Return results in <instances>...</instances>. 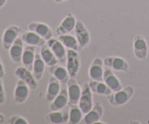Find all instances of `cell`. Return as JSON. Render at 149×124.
I'll return each instance as SVG.
<instances>
[{
	"mask_svg": "<svg viewBox=\"0 0 149 124\" xmlns=\"http://www.w3.org/2000/svg\"><path fill=\"white\" fill-rule=\"evenodd\" d=\"M91 91H92L91 90V87L88 85V83L84 86V88L82 89L81 96H80V99H79V102L77 104H78V107H80V109L82 110L84 115L87 114L93 107Z\"/></svg>",
	"mask_w": 149,
	"mask_h": 124,
	"instance_id": "8",
	"label": "cell"
},
{
	"mask_svg": "<svg viewBox=\"0 0 149 124\" xmlns=\"http://www.w3.org/2000/svg\"><path fill=\"white\" fill-rule=\"evenodd\" d=\"M53 1H54L55 3H63V2H65V1H67V0H53Z\"/></svg>",
	"mask_w": 149,
	"mask_h": 124,
	"instance_id": "34",
	"label": "cell"
},
{
	"mask_svg": "<svg viewBox=\"0 0 149 124\" xmlns=\"http://www.w3.org/2000/svg\"><path fill=\"white\" fill-rule=\"evenodd\" d=\"M104 82L109 87L112 91H118L122 89V84L113 72L109 69L104 70Z\"/></svg>",
	"mask_w": 149,
	"mask_h": 124,
	"instance_id": "22",
	"label": "cell"
},
{
	"mask_svg": "<svg viewBox=\"0 0 149 124\" xmlns=\"http://www.w3.org/2000/svg\"><path fill=\"white\" fill-rule=\"evenodd\" d=\"M5 77V67L3 65L2 60L0 58V79H3Z\"/></svg>",
	"mask_w": 149,
	"mask_h": 124,
	"instance_id": "31",
	"label": "cell"
},
{
	"mask_svg": "<svg viewBox=\"0 0 149 124\" xmlns=\"http://www.w3.org/2000/svg\"><path fill=\"white\" fill-rule=\"evenodd\" d=\"M77 19L72 13L68 14L63 18V20L60 24V25L56 28V34L58 36L70 34L73 30H74V27L77 24Z\"/></svg>",
	"mask_w": 149,
	"mask_h": 124,
	"instance_id": "11",
	"label": "cell"
},
{
	"mask_svg": "<svg viewBox=\"0 0 149 124\" xmlns=\"http://www.w3.org/2000/svg\"><path fill=\"white\" fill-rule=\"evenodd\" d=\"M6 102V93H5V88L2 79H0V104H3Z\"/></svg>",
	"mask_w": 149,
	"mask_h": 124,
	"instance_id": "30",
	"label": "cell"
},
{
	"mask_svg": "<svg viewBox=\"0 0 149 124\" xmlns=\"http://www.w3.org/2000/svg\"><path fill=\"white\" fill-rule=\"evenodd\" d=\"M7 1H8V0H0V8H3L5 5H6Z\"/></svg>",
	"mask_w": 149,
	"mask_h": 124,
	"instance_id": "33",
	"label": "cell"
},
{
	"mask_svg": "<svg viewBox=\"0 0 149 124\" xmlns=\"http://www.w3.org/2000/svg\"><path fill=\"white\" fill-rule=\"evenodd\" d=\"M104 61L100 58H95L88 69V75L92 80L104 81V70L102 68Z\"/></svg>",
	"mask_w": 149,
	"mask_h": 124,
	"instance_id": "14",
	"label": "cell"
},
{
	"mask_svg": "<svg viewBox=\"0 0 149 124\" xmlns=\"http://www.w3.org/2000/svg\"><path fill=\"white\" fill-rule=\"evenodd\" d=\"M30 87L24 81L19 79L16 82L15 89H14V101L17 104H23L29 98Z\"/></svg>",
	"mask_w": 149,
	"mask_h": 124,
	"instance_id": "5",
	"label": "cell"
},
{
	"mask_svg": "<svg viewBox=\"0 0 149 124\" xmlns=\"http://www.w3.org/2000/svg\"><path fill=\"white\" fill-rule=\"evenodd\" d=\"M8 123L9 124H28V121L22 116H19V115H14L11 116L8 119Z\"/></svg>",
	"mask_w": 149,
	"mask_h": 124,
	"instance_id": "29",
	"label": "cell"
},
{
	"mask_svg": "<svg viewBox=\"0 0 149 124\" xmlns=\"http://www.w3.org/2000/svg\"><path fill=\"white\" fill-rule=\"evenodd\" d=\"M45 66H46V63L44 62V60L42 59L40 53L36 54V58H35L34 65H33L32 72L37 81L41 80L42 77H43L44 72H45Z\"/></svg>",
	"mask_w": 149,
	"mask_h": 124,
	"instance_id": "25",
	"label": "cell"
},
{
	"mask_svg": "<svg viewBox=\"0 0 149 124\" xmlns=\"http://www.w3.org/2000/svg\"><path fill=\"white\" fill-rule=\"evenodd\" d=\"M22 39L27 45L34 46V47H42L46 44V40L43 38H41L39 35L30 30L22 34Z\"/></svg>",
	"mask_w": 149,
	"mask_h": 124,
	"instance_id": "21",
	"label": "cell"
},
{
	"mask_svg": "<svg viewBox=\"0 0 149 124\" xmlns=\"http://www.w3.org/2000/svg\"><path fill=\"white\" fill-rule=\"evenodd\" d=\"M36 58V47L34 46L27 45L26 47H24L22 56V63L24 67H26L27 69H29L30 71L33 70V65H34Z\"/></svg>",
	"mask_w": 149,
	"mask_h": 124,
	"instance_id": "19",
	"label": "cell"
},
{
	"mask_svg": "<svg viewBox=\"0 0 149 124\" xmlns=\"http://www.w3.org/2000/svg\"><path fill=\"white\" fill-rule=\"evenodd\" d=\"M80 68V58L77 50L67 49L66 56V69L69 73L70 77H76Z\"/></svg>",
	"mask_w": 149,
	"mask_h": 124,
	"instance_id": "2",
	"label": "cell"
},
{
	"mask_svg": "<svg viewBox=\"0 0 149 124\" xmlns=\"http://www.w3.org/2000/svg\"><path fill=\"white\" fill-rule=\"evenodd\" d=\"M15 76L19 79H22L30 87L31 90H36L37 88V80L35 77L33 72L27 69L24 66L18 67L15 71Z\"/></svg>",
	"mask_w": 149,
	"mask_h": 124,
	"instance_id": "9",
	"label": "cell"
},
{
	"mask_svg": "<svg viewBox=\"0 0 149 124\" xmlns=\"http://www.w3.org/2000/svg\"><path fill=\"white\" fill-rule=\"evenodd\" d=\"M39 53L41 55L42 59L44 60L45 63L49 67L56 65L59 63L58 59L56 58L54 53L52 52V50L50 49V48L47 44H45L44 46H42V47L40 48V52Z\"/></svg>",
	"mask_w": 149,
	"mask_h": 124,
	"instance_id": "24",
	"label": "cell"
},
{
	"mask_svg": "<svg viewBox=\"0 0 149 124\" xmlns=\"http://www.w3.org/2000/svg\"><path fill=\"white\" fill-rule=\"evenodd\" d=\"M69 104L67 89L63 88L59 93V94L54 98L52 102H50L49 110L50 111H57V110L63 109Z\"/></svg>",
	"mask_w": 149,
	"mask_h": 124,
	"instance_id": "15",
	"label": "cell"
},
{
	"mask_svg": "<svg viewBox=\"0 0 149 124\" xmlns=\"http://www.w3.org/2000/svg\"><path fill=\"white\" fill-rule=\"evenodd\" d=\"M23 49H24V46H23V40L21 38H17L15 40L10 49H8L9 52V57H10L11 61L14 63H22V52Z\"/></svg>",
	"mask_w": 149,
	"mask_h": 124,
	"instance_id": "17",
	"label": "cell"
},
{
	"mask_svg": "<svg viewBox=\"0 0 149 124\" xmlns=\"http://www.w3.org/2000/svg\"><path fill=\"white\" fill-rule=\"evenodd\" d=\"M22 33V29L18 25H10L5 29L2 36V46L5 50H8Z\"/></svg>",
	"mask_w": 149,
	"mask_h": 124,
	"instance_id": "3",
	"label": "cell"
},
{
	"mask_svg": "<svg viewBox=\"0 0 149 124\" xmlns=\"http://www.w3.org/2000/svg\"><path fill=\"white\" fill-rule=\"evenodd\" d=\"M74 31L80 49H82L83 48H86L91 42V36L85 24L81 21H77Z\"/></svg>",
	"mask_w": 149,
	"mask_h": 124,
	"instance_id": "4",
	"label": "cell"
},
{
	"mask_svg": "<svg viewBox=\"0 0 149 124\" xmlns=\"http://www.w3.org/2000/svg\"><path fill=\"white\" fill-rule=\"evenodd\" d=\"M28 29L39 35L46 41L52 38V30L50 29V27L48 24H43V22H31L28 24Z\"/></svg>",
	"mask_w": 149,
	"mask_h": 124,
	"instance_id": "13",
	"label": "cell"
},
{
	"mask_svg": "<svg viewBox=\"0 0 149 124\" xmlns=\"http://www.w3.org/2000/svg\"><path fill=\"white\" fill-rule=\"evenodd\" d=\"M134 90L132 86H128L124 89H121L118 91H113L107 95V100L110 104L115 107H120L127 104L130 99L133 95Z\"/></svg>",
	"mask_w": 149,
	"mask_h": 124,
	"instance_id": "1",
	"label": "cell"
},
{
	"mask_svg": "<svg viewBox=\"0 0 149 124\" xmlns=\"http://www.w3.org/2000/svg\"><path fill=\"white\" fill-rule=\"evenodd\" d=\"M61 90H62V88H61V82L55 77L51 76L49 79L48 89H47V93H46L47 101L48 102H52L54 98L59 94Z\"/></svg>",
	"mask_w": 149,
	"mask_h": 124,
	"instance_id": "20",
	"label": "cell"
},
{
	"mask_svg": "<svg viewBox=\"0 0 149 124\" xmlns=\"http://www.w3.org/2000/svg\"><path fill=\"white\" fill-rule=\"evenodd\" d=\"M58 39L63 44V46L67 49H74V50H77V52L81 50L80 48H79V44L77 42L76 36H72L70 34L61 35L59 36Z\"/></svg>",
	"mask_w": 149,
	"mask_h": 124,
	"instance_id": "26",
	"label": "cell"
},
{
	"mask_svg": "<svg viewBox=\"0 0 149 124\" xmlns=\"http://www.w3.org/2000/svg\"><path fill=\"white\" fill-rule=\"evenodd\" d=\"M84 113L80 107H78V104H72L70 105L69 109V119L68 122L71 124H77L83 119Z\"/></svg>",
	"mask_w": 149,
	"mask_h": 124,
	"instance_id": "28",
	"label": "cell"
},
{
	"mask_svg": "<svg viewBox=\"0 0 149 124\" xmlns=\"http://www.w3.org/2000/svg\"><path fill=\"white\" fill-rule=\"evenodd\" d=\"M133 52L138 60H144L148 54V47L146 38L142 36H136L133 39Z\"/></svg>",
	"mask_w": 149,
	"mask_h": 124,
	"instance_id": "10",
	"label": "cell"
},
{
	"mask_svg": "<svg viewBox=\"0 0 149 124\" xmlns=\"http://www.w3.org/2000/svg\"><path fill=\"white\" fill-rule=\"evenodd\" d=\"M5 121H6V118H5V116L2 113H0V124L4 123Z\"/></svg>",
	"mask_w": 149,
	"mask_h": 124,
	"instance_id": "32",
	"label": "cell"
},
{
	"mask_svg": "<svg viewBox=\"0 0 149 124\" xmlns=\"http://www.w3.org/2000/svg\"><path fill=\"white\" fill-rule=\"evenodd\" d=\"M69 112L66 110H57V111H50L46 116V121L52 124H63L68 122Z\"/></svg>",
	"mask_w": 149,
	"mask_h": 124,
	"instance_id": "18",
	"label": "cell"
},
{
	"mask_svg": "<svg viewBox=\"0 0 149 124\" xmlns=\"http://www.w3.org/2000/svg\"><path fill=\"white\" fill-rule=\"evenodd\" d=\"M104 115V107L100 104H96L85 116L83 117V122L85 124H93L96 123L102 118Z\"/></svg>",
	"mask_w": 149,
	"mask_h": 124,
	"instance_id": "16",
	"label": "cell"
},
{
	"mask_svg": "<svg viewBox=\"0 0 149 124\" xmlns=\"http://www.w3.org/2000/svg\"><path fill=\"white\" fill-rule=\"evenodd\" d=\"M88 85L91 87V90L97 94L105 95L107 96L111 93H113L108 86H107L104 81H97V80H91L88 82Z\"/></svg>",
	"mask_w": 149,
	"mask_h": 124,
	"instance_id": "27",
	"label": "cell"
},
{
	"mask_svg": "<svg viewBox=\"0 0 149 124\" xmlns=\"http://www.w3.org/2000/svg\"><path fill=\"white\" fill-rule=\"evenodd\" d=\"M67 93H68V99H69V105L72 104H77L80 99L82 90L80 86L77 82V80L71 77L67 81Z\"/></svg>",
	"mask_w": 149,
	"mask_h": 124,
	"instance_id": "7",
	"label": "cell"
},
{
	"mask_svg": "<svg viewBox=\"0 0 149 124\" xmlns=\"http://www.w3.org/2000/svg\"><path fill=\"white\" fill-rule=\"evenodd\" d=\"M104 65L115 71L127 72L129 70V63L123 58L118 56L106 57L104 60Z\"/></svg>",
	"mask_w": 149,
	"mask_h": 124,
	"instance_id": "12",
	"label": "cell"
},
{
	"mask_svg": "<svg viewBox=\"0 0 149 124\" xmlns=\"http://www.w3.org/2000/svg\"><path fill=\"white\" fill-rule=\"evenodd\" d=\"M49 71L51 75L55 77L63 85L66 84L67 81L69 80V73L67 71L66 68H64L63 66H60V65H53V66H49Z\"/></svg>",
	"mask_w": 149,
	"mask_h": 124,
	"instance_id": "23",
	"label": "cell"
},
{
	"mask_svg": "<svg viewBox=\"0 0 149 124\" xmlns=\"http://www.w3.org/2000/svg\"><path fill=\"white\" fill-rule=\"evenodd\" d=\"M47 45L52 50V52L58 59L59 63H66L67 50L63 44L57 38H50L47 41Z\"/></svg>",
	"mask_w": 149,
	"mask_h": 124,
	"instance_id": "6",
	"label": "cell"
}]
</instances>
